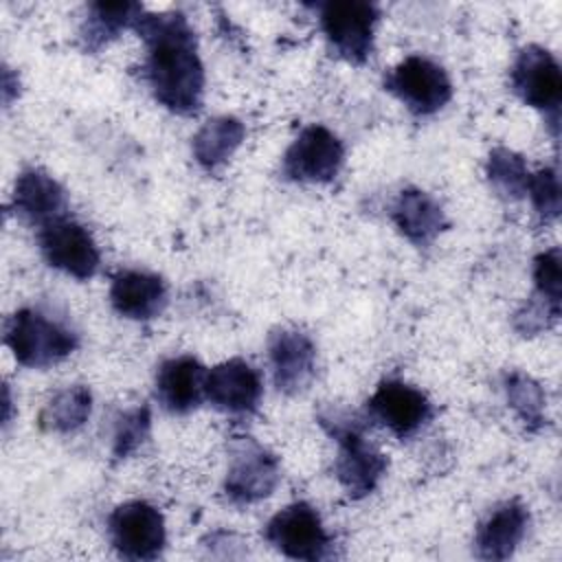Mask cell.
Segmentation results:
<instances>
[{"mask_svg": "<svg viewBox=\"0 0 562 562\" xmlns=\"http://www.w3.org/2000/svg\"><path fill=\"white\" fill-rule=\"evenodd\" d=\"M533 281L536 296L549 301L551 305H562V255L560 248H549L533 259Z\"/></svg>", "mask_w": 562, "mask_h": 562, "instance_id": "obj_26", "label": "cell"}, {"mask_svg": "<svg viewBox=\"0 0 562 562\" xmlns=\"http://www.w3.org/2000/svg\"><path fill=\"white\" fill-rule=\"evenodd\" d=\"M342 160L340 138L323 125H307L285 149L281 169L288 180L325 184L338 176Z\"/></svg>", "mask_w": 562, "mask_h": 562, "instance_id": "obj_11", "label": "cell"}, {"mask_svg": "<svg viewBox=\"0 0 562 562\" xmlns=\"http://www.w3.org/2000/svg\"><path fill=\"white\" fill-rule=\"evenodd\" d=\"M369 417L389 428L395 437L406 439L422 430L432 417L430 400L402 380H384L367 402Z\"/></svg>", "mask_w": 562, "mask_h": 562, "instance_id": "obj_12", "label": "cell"}, {"mask_svg": "<svg viewBox=\"0 0 562 562\" xmlns=\"http://www.w3.org/2000/svg\"><path fill=\"white\" fill-rule=\"evenodd\" d=\"M378 18V7L364 0H331L318 4L321 29L331 50L356 66L371 57Z\"/></svg>", "mask_w": 562, "mask_h": 562, "instance_id": "obj_4", "label": "cell"}, {"mask_svg": "<svg viewBox=\"0 0 562 562\" xmlns=\"http://www.w3.org/2000/svg\"><path fill=\"white\" fill-rule=\"evenodd\" d=\"M4 342L13 358L33 369L61 362L79 347V336L37 310H18L4 329Z\"/></svg>", "mask_w": 562, "mask_h": 562, "instance_id": "obj_3", "label": "cell"}, {"mask_svg": "<svg viewBox=\"0 0 562 562\" xmlns=\"http://www.w3.org/2000/svg\"><path fill=\"white\" fill-rule=\"evenodd\" d=\"M11 204L20 217L40 228L66 215L68 198L53 176L42 169H26L15 180Z\"/></svg>", "mask_w": 562, "mask_h": 562, "instance_id": "obj_16", "label": "cell"}, {"mask_svg": "<svg viewBox=\"0 0 562 562\" xmlns=\"http://www.w3.org/2000/svg\"><path fill=\"white\" fill-rule=\"evenodd\" d=\"M529 171L520 154L507 147H494L487 158V180L507 200L522 198L529 184Z\"/></svg>", "mask_w": 562, "mask_h": 562, "instance_id": "obj_23", "label": "cell"}, {"mask_svg": "<svg viewBox=\"0 0 562 562\" xmlns=\"http://www.w3.org/2000/svg\"><path fill=\"white\" fill-rule=\"evenodd\" d=\"M110 542L121 558L156 560L167 542L162 514L147 501H127L108 516Z\"/></svg>", "mask_w": 562, "mask_h": 562, "instance_id": "obj_9", "label": "cell"}, {"mask_svg": "<svg viewBox=\"0 0 562 562\" xmlns=\"http://www.w3.org/2000/svg\"><path fill=\"white\" fill-rule=\"evenodd\" d=\"M560 316V307L551 305L549 301L540 299V296H531L527 299V303L514 314V329L520 336H536L544 329H549Z\"/></svg>", "mask_w": 562, "mask_h": 562, "instance_id": "obj_28", "label": "cell"}, {"mask_svg": "<svg viewBox=\"0 0 562 562\" xmlns=\"http://www.w3.org/2000/svg\"><path fill=\"white\" fill-rule=\"evenodd\" d=\"M384 88L417 116H430L452 99V83L446 70L422 55L400 61L384 77Z\"/></svg>", "mask_w": 562, "mask_h": 562, "instance_id": "obj_8", "label": "cell"}, {"mask_svg": "<svg viewBox=\"0 0 562 562\" xmlns=\"http://www.w3.org/2000/svg\"><path fill=\"white\" fill-rule=\"evenodd\" d=\"M505 393L509 406L516 411L527 430H540L547 424L544 391L536 380L520 371H512L505 375Z\"/></svg>", "mask_w": 562, "mask_h": 562, "instance_id": "obj_24", "label": "cell"}, {"mask_svg": "<svg viewBox=\"0 0 562 562\" xmlns=\"http://www.w3.org/2000/svg\"><path fill=\"white\" fill-rule=\"evenodd\" d=\"M134 29L147 46L145 79L156 101L176 114H195L204 97V68L187 18L180 11H143Z\"/></svg>", "mask_w": 562, "mask_h": 562, "instance_id": "obj_1", "label": "cell"}, {"mask_svg": "<svg viewBox=\"0 0 562 562\" xmlns=\"http://www.w3.org/2000/svg\"><path fill=\"white\" fill-rule=\"evenodd\" d=\"M37 241L50 268L61 270L64 274L75 277L79 281H86L97 274L101 255L97 241L83 224L64 215L40 226Z\"/></svg>", "mask_w": 562, "mask_h": 562, "instance_id": "obj_10", "label": "cell"}, {"mask_svg": "<svg viewBox=\"0 0 562 562\" xmlns=\"http://www.w3.org/2000/svg\"><path fill=\"white\" fill-rule=\"evenodd\" d=\"M140 15L143 7L138 2H90L79 29L81 46L90 53L103 48L116 40L121 31L134 26Z\"/></svg>", "mask_w": 562, "mask_h": 562, "instance_id": "obj_20", "label": "cell"}, {"mask_svg": "<svg viewBox=\"0 0 562 562\" xmlns=\"http://www.w3.org/2000/svg\"><path fill=\"white\" fill-rule=\"evenodd\" d=\"M529 512L520 501H505L479 525L474 544L483 560H507L527 533Z\"/></svg>", "mask_w": 562, "mask_h": 562, "instance_id": "obj_18", "label": "cell"}, {"mask_svg": "<svg viewBox=\"0 0 562 562\" xmlns=\"http://www.w3.org/2000/svg\"><path fill=\"white\" fill-rule=\"evenodd\" d=\"M263 538L285 558L325 560L331 553V536L325 531L318 512L310 503H292L277 512L263 527Z\"/></svg>", "mask_w": 562, "mask_h": 562, "instance_id": "obj_5", "label": "cell"}, {"mask_svg": "<svg viewBox=\"0 0 562 562\" xmlns=\"http://www.w3.org/2000/svg\"><path fill=\"white\" fill-rule=\"evenodd\" d=\"M112 307L132 321H149L167 305V285L158 274L143 270H123L112 277Z\"/></svg>", "mask_w": 562, "mask_h": 562, "instance_id": "obj_17", "label": "cell"}, {"mask_svg": "<svg viewBox=\"0 0 562 562\" xmlns=\"http://www.w3.org/2000/svg\"><path fill=\"white\" fill-rule=\"evenodd\" d=\"M204 380L206 369L193 356L169 358L156 373L158 402L173 415L191 413L204 397Z\"/></svg>", "mask_w": 562, "mask_h": 562, "instance_id": "obj_15", "label": "cell"}, {"mask_svg": "<svg viewBox=\"0 0 562 562\" xmlns=\"http://www.w3.org/2000/svg\"><path fill=\"white\" fill-rule=\"evenodd\" d=\"M397 231L415 246H428L448 226L441 204L422 189H404L391 211Z\"/></svg>", "mask_w": 562, "mask_h": 562, "instance_id": "obj_19", "label": "cell"}, {"mask_svg": "<svg viewBox=\"0 0 562 562\" xmlns=\"http://www.w3.org/2000/svg\"><path fill=\"white\" fill-rule=\"evenodd\" d=\"M281 479L279 459L252 437H237L231 443V463L224 479V494L235 505H250L268 498Z\"/></svg>", "mask_w": 562, "mask_h": 562, "instance_id": "obj_7", "label": "cell"}, {"mask_svg": "<svg viewBox=\"0 0 562 562\" xmlns=\"http://www.w3.org/2000/svg\"><path fill=\"white\" fill-rule=\"evenodd\" d=\"M92 411V393L83 384L57 391L40 413V428L46 432H75L81 428Z\"/></svg>", "mask_w": 562, "mask_h": 562, "instance_id": "obj_22", "label": "cell"}, {"mask_svg": "<svg viewBox=\"0 0 562 562\" xmlns=\"http://www.w3.org/2000/svg\"><path fill=\"white\" fill-rule=\"evenodd\" d=\"M318 424L336 439L338 457L334 472L351 498L371 494L386 472V457L364 437L360 422L340 411L318 415Z\"/></svg>", "mask_w": 562, "mask_h": 562, "instance_id": "obj_2", "label": "cell"}, {"mask_svg": "<svg viewBox=\"0 0 562 562\" xmlns=\"http://www.w3.org/2000/svg\"><path fill=\"white\" fill-rule=\"evenodd\" d=\"M246 127L235 116L209 119L193 136V156L206 171L220 169L241 145Z\"/></svg>", "mask_w": 562, "mask_h": 562, "instance_id": "obj_21", "label": "cell"}, {"mask_svg": "<svg viewBox=\"0 0 562 562\" xmlns=\"http://www.w3.org/2000/svg\"><path fill=\"white\" fill-rule=\"evenodd\" d=\"M527 195L542 220H555L560 215V178L553 167H544L529 176Z\"/></svg>", "mask_w": 562, "mask_h": 562, "instance_id": "obj_27", "label": "cell"}, {"mask_svg": "<svg viewBox=\"0 0 562 562\" xmlns=\"http://www.w3.org/2000/svg\"><path fill=\"white\" fill-rule=\"evenodd\" d=\"M509 83L522 103L549 116V123L553 125V134H558V116H560V101H562V70L555 57L538 44L525 46L512 64Z\"/></svg>", "mask_w": 562, "mask_h": 562, "instance_id": "obj_6", "label": "cell"}, {"mask_svg": "<svg viewBox=\"0 0 562 562\" xmlns=\"http://www.w3.org/2000/svg\"><path fill=\"white\" fill-rule=\"evenodd\" d=\"M149 426H151V415L147 406H138L123 413L114 426V443H112L114 457L125 459L132 452H136L149 437Z\"/></svg>", "mask_w": 562, "mask_h": 562, "instance_id": "obj_25", "label": "cell"}, {"mask_svg": "<svg viewBox=\"0 0 562 562\" xmlns=\"http://www.w3.org/2000/svg\"><path fill=\"white\" fill-rule=\"evenodd\" d=\"M259 371L241 358H231L206 371L204 397L226 415H250L261 400Z\"/></svg>", "mask_w": 562, "mask_h": 562, "instance_id": "obj_13", "label": "cell"}, {"mask_svg": "<svg viewBox=\"0 0 562 562\" xmlns=\"http://www.w3.org/2000/svg\"><path fill=\"white\" fill-rule=\"evenodd\" d=\"M268 356L281 393L296 395L307 389L316 364V347L307 334L290 327L274 329L268 338Z\"/></svg>", "mask_w": 562, "mask_h": 562, "instance_id": "obj_14", "label": "cell"}]
</instances>
